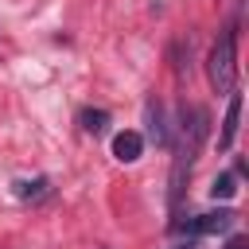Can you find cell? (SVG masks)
<instances>
[{
  "label": "cell",
  "instance_id": "3",
  "mask_svg": "<svg viewBox=\"0 0 249 249\" xmlns=\"http://www.w3.org/2000/svg\"><path fill=\"white\" fill-rule=\"evenodd\" d=\"M233 226V210H206V214H195L187 222H171V233H226Z\"/></svg>",
  "mask_w": 249,
  "mask_h": 249
},
{
  "label": "cell",
  "instance_id": "8",
  "mask_svg": "<svg viewBox=\"0 0 249 249\" xmlns=\"http://www.w3.org/2000/svg\"><path fill=\"white\" fill-rule=\"evenodd\" d=\"M47 191H51V183H47V179H23V183H16V195H19V198H27V202L43 198Z\"/></svg>",
  "mask_w": 249,
  "mask_h": 249
},
{
  "label": "cell",
  "instance_id": "6",
  "mask_svg": "<svg viewBox=\"0 0 249 249\" xmlns=\"http://www.w3.org/2000/svg\"><path fill=\"white\" fill-rule=\"evenodd\" d=\"M148 136L160 144V148H167L171 144V128H167V113H163V105L160 101H148Z\"/></svg>",
  "mask_w": 249,
  "mask_h": 249
},
{
  "label": "cell",
  "instance_id": "7",
  "mask_svg": "<svg viewBox=\"0 0 249 249\" xmlns=\"http://www.w3.org/2000/svg\"><path fill=\"white\" fill-rule=\"evenodd\" d=\"M78 121H82V128H86V132H93V136L109 128V113H105V109H82V113H78Z\"/></svg>",
  "mask_w": 249,
  "mask_h": 249
},
{
  "label": "cell",
  "instance_id": "2",
  "mask_svg": "<svg viewBox=\"0 0 249 249\" xmlns=\"http://www.w3.org/2000/svg\"><path fill=\"white\" fill-rule=\"evenodd\" d=\"M206 70H210V86L218 93H230L233 89V78H237V35L233 31H222L218 35V43L210 47Z\"/></svg>",
  "mask_w": 249,
  "mask_h": 249
},
{
  "label": "cell",
  "instance_id": "10",
  "mask_svg": "<svg viewBox=\"0 0 249 249\" xmlns=\"http://www.w3.org/2000/svg\"><path fill=\"white\" fill-rule=\"evenodd\" d=\"M226 249H249V241H245V237H233V241H230Z\"/></svg>",
  "mask_w": 249,
  "mask_h": 249
},
{
  "label": "cell",
  "instance_id": "1",
  "mask_svg": "<svg viewBox=\"0 0 249 249\" xmlns=\"http://www.w3.org/2000/svg\"><path fill=\"white\" fill-rule=\"evenodd\" d=\"M183 140H179V152H175V167H171V202L183 198V183H187V171L195 163V156L202 152L206 144V132H210V113L202 105H183Z\"/></svg>",
  "mask_w": 249,
  "mask_h": 249
},
{
  "label": "cell",
  "instance_id": "5",
  "mask_svg": "<svg viewBox=\"0 0 249 249\" xmlns=\"http://www.w3.org/2000/svg\"><path fill=\"white\" fill-rule=\"evenodd\" d=\"M140 152H144V136H140V132L124 128V132H117V136H113V156H117L121 163H136V160H140Z\"/></svg>",
  "mask_w": 249,
  "mask_h": 249
},
{
  "label": "cell",
  "instance_id": "4",
  "mask_svg": "<svg viewBox=\"0 0 249 249\" xmlns=\"http://www.w3.org/2000/svg\"><path fill=\"white\" fill-rule=\"evenodd\" d=\"M237 128H241V93H237V89H230V105H226L222 132H218V148H222V152H230V148H233Z\"/></svg>",
  "mask_w": 249,
  "mask_h": 249
},
{
  "label": "cell",
  "instance_id": "9",
  "mask_svg": "<svg viewBox=\"0 0 249 249\" xmlns=\"http://www.w3.org/2000/svg\"><path fill=\"white\" fill-rule=\"evenodd\" d=\"M210 195H214V198H233V195H237V175H233V171L218 175V179L210 183Z\"/></svg>",
  "mask_w": 249,
  "mask_h": 249
},
{
  "label": "cell",
  "instance_id": "11",
  "mask_svg": "<svg viewBox=\"0 0 249 249\" xmlns=\"http://www.w3.org/2000/svg\"><path fill=\"white\" fill-rule=\"evenodd\" d=\"M179 249H195V245H179Z\"/></svg>",
  "mask_w": 249,
  "mask_h": 249
}]
</instances>
